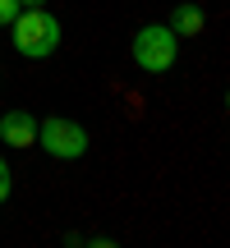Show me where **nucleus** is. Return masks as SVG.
Segmentation results:
<instances>
[{
  "mask_svg": "<svg viewBox=\"0 0 230 248\" xmlns=\"http://www.w3.org/2000/svg\"><path fill=\"white\" fill-rule=\"evenodd\" d=\"M14 51L23 55V60H46V55H55V46H60V18L46 14L42 5H28L23 14H14Z\"/></svg>",
  "mask_w": 230,
  "mask_h": 248,
  "instance_id": "1",
  "label": "nucleus"
},
{
  "mask_svg": "<svg viewBox=\"0 0 230 248\" xmlns=\"http://www.w3.org/2000/svg\"><path fill=\"white\" fill-rule=\"evenodd\" d=\"M0 142H5V147H33L37 142V120L28 115V110L0 115Z\"/></svg>",
  "mask_w": 230,
  "mask_h": 248,
  "instance_id": "4",
  "label": "nucleus"
},
{
  "mask_svg": "<svg viewBox=\"0 0 230 248\" xmlns=\"http://www.w3.org/2000/svg\"><path fill=\"white\" fill-rule=\"evenodd\" d=\"M14 14H18V0H0V28L14 23Z\"/></svg>",
  "mask_w": 230,
  "mask_h": 248,
  "instance_id": "7",
  "label": "nucleus"
},
{
  "mask_svg": "<svg viewBox=\"0 0 230 248\" xmlns=\"http://www.w3.org/2000/svg\"><path fill=\"white\" fill-rule=\"evenodd\" d=\"M37 142H42L51 156L74 161V156H83V152H88V129H83L79 120L51 115V120H42V124H37Z\"/></svg>",
  "mask_w": 230,
  "mask_h": 248,
  "instance_id": "3",
  "label": "nucleus"
},
{
  "mask_svg": "<svg viewBox=\"0 0 230 248\" xmlns=\"http://www.w3.org/2000/svg\"><path fill=\"white\" fill-rule=\"evenodd\" d=\"M18 5H46V0H18Z\"/></svg>",
  "mask_w": 230,
  "mask_h": 248,
  "instance_id": "8",
  "label": "nucleus"
},
{
  "mask_svg": "<svg viewBox=\"0 0 230 248\" xmlns=\"http://www.w3.org/2000/svg\"><path fill=\"white\" fill-rule=\"evenodd\" d=\"M129 51H133V64H138V69L166 74L170 64H175V55H180V37L170 32L166 23H152V28H138V37L129 42Z\"/></svg>",
  "mask_w": 230,
  "mask_h": 248,
  "instance_id": "2",
  "label": "nucleus"
},
{
  "mask_svg": "<svg viewBox=\"0 0 230 248\" xmlns=\"http://www.w3.org/2000/svg\"><path fill=\"white\" fill-rule=\"evenodd\" d=\"M170 32H175V37H198V32H203V9H198V5H175Z\"/></svg>",
  "mask_w": 230,
  "mask_h": 248,
  "instance_id": "5",
  "label": "nucleus"
},
{
  "mask_svg": "<svg viewBox=\"0 0 230 248\" xmlns=\"http://www.w3.org/2000/svg\"><path fill=\"white\" fill-rule=\"evenodd\" d=\"M9 188H14V179H9V161L0 156V202L9 198Z\"/></svg>",
  "mask_w": 230,
  "mask_h": 248,
  "instance_id": "6",
  "label": "nucleus"
}]
</instances>
